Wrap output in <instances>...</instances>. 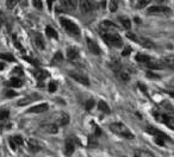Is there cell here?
Segmentation results:
<instances>
[{"label": "cell", "mask_w": 174, "mask_h": 157, "mask_svg": "<svg viewBox=\"0 0 174 157\" xmlns=\"http://www.w3.org/2000/svg\"><path fill=\"white\" fill-rule=\"evenodd\" d=\"M110 130L113 133H116V134L120 136V137H123V138H126V139H133L135 138V136L132 134V132L124 124H122V123H113V124L110 125Z\"/></svg>", "instance_id": "cell-1"}, {"label": "cell", "mask_w": 174, "mask_h": 157, "mask_svg": "<svg viewBox=\"0 0 174 157\" xmlns=\"http://www.w3.org/2000/svg\"><path fill=\"white\" fill-rule=\"evenodd\" d=\"M102 37L111 46L120 48L123 45V40L117 32H102Z\"/></svg>", "instance_id": "cell-2"}, {"label": "cell", "mask_w": 174, "mask_h": 157, "mask_svg": "<svg viewBox=\"0 0 174 157\" xmlns=\"http://www.w3.org/2000/svg\"><path fill=\"white\" fill-rule=\"evenodd\" d=\"M61 25H62V28L66 30V32L68 33V35H70L73 37H78L80 35L79 26L75 23H73L72 20L67 19V18H61Z\"/></svg>", "instance_id": "cell-3"}, {"label": "cell", "mask_w": 174, "mask_h": 157, "mask_svg": "<svg viewBox=\"0 0 174 157\" xmlns=\"http://www.w3.org/2000/svg\"><path fill=\"white\" fill-rule=\"evenodd\" d=\"M172 11L169 7L167 6H161V5H156V6H151L150 9H148V15H169Z\"/></svg>", "instance_id": "cell-4"}, {"label": "cell", "mask_w": 174, "mask_h": 157, "mask_svg": "<svg viewBox=\"0 0 174 157\" xmlns=\"http://www.w3.org/2000/svg\"><path fill=\"white\" fill-rule=\"evenodd\" d=\"M79 6L82 13H90L97 7V5L91 0H79Z\"/></svg>", "instance_id": "cell-5"}, {"label": "cell", "mask_w": 174, "mask_h": 157, "mask_svg": "<svg viewBox=\"0 0 174 157\" xmlns=\"http://www.w3.org/2000/svg\"><path fill=\"white\" fill-rule=\"evenodd\" d=\"M62 9H57V12H72L76 9L78 6V0H62Z\"/></svg>", "instance_id": "cell-6"}, {"label": "cell", "mask_w": 174, "mask_h": 157, "mask_svg": "<svg viewBox=\"0 0 174 157\" xmlns=\"http://www.w3.org/2000/svg\"><path fill=\"white\" fill-rule=\"evenodd\" d=\"M154 115H155V118H156L157 121L165 123V124L168 126L169 129L174 130V118L169 117V115H167V114H157V113H155Z\"/></svg>", "instance_id": "cell-7"}, {"label": "cell", "mask_w": 174, "mask_h": 157, "mask_svg": "<svg viewBox=\"0 0 174 157\" xmlns=\"http://www.w3.org/2000/svg\"><path fill=\"white\" fill-rule=\"evenodd\" d=\"M69 76H70L72 79H74L76 82L81 83V85H84V86H88V85H90V80H88V78L85 76L84 74L75 73V72H70V73H69Z\"/></svg>", "instance_id": "cell-8"}, {"label": "cell", "mask_w": 174, "mask_h": 157, "mask_svg": "<svg viewBox=\"0 0 174 157\" xmlns=\"http://www.w3.org/2000/svg\"><path fill=\"white\" fill-rule=\"evenodd\" d=\"M100 32H117V28L113 23L109 20H104L100 24Z\"/></svg>", "instance_id": "cell-9"}, {"label": "cell", "mask_w": 174, "mask_h": 157, "mask_svg": "<svg viewBox=\"0 0 174 157\" xmlns=\"http://www.w3.org/2000/svg\"><path fill=\"white\" fill-rule=\"evenodd\" d=\"M86 42H87V46H88L90 52H92L93 55H100L102 50H100L99 45L94 42V40L91 39V38H86Z\"/></svg>", "instance_id": "cell-10"}, {"label": "cell", "mask_w": 174, "mask_h": 157, "mask_svg": "<svg viewBox=\"0 0 174 157\" xmlns=\"http://www.w3.org/2000/svg\"><path fill=\"white\" fill-rule=\"evenodd\" d=\"M39 98H41V97H39L38 94L33 93V94H31V95H28V97L23 98L22 100H19V101H18V106H25V105L30 104V102H32V101H35V100H38Z\"/></svg>", "instance_id": "cell-11"}, {"label": "cell", "mask_w": 174, "mask_h": 157, "mask_svg": "<svg viewBox=\"0 0 174 157\" xmlns=\"http://www.w3.org/2000/svg\"><path fill=\"white\" fill-rule=\"evenodd\" d=\"M147 68H149V69H162V68L165 67L163 66V62H161V61H157L155 58H150L149 62H147L144 64Z\"/></svg>", "instance_id": "cell-12"}, {"label": "cell", "mask_w": 174, "mask_h": 157, "mask_svg": "<svg viewBox=\"0 0 174 157\" xmlns=\"http://www.w3.org/2000/svg\"><path fill=\"white\" fill-rule=\"evenodd\" d=\"M75 150V145H74V142H73L72 138H68L66 140V145H64V152L67 156H72L73 152Z\"/></svg>", "instance_id": "cell-13"}, {"label": "cell", "mask_w": 174, "mask_h": 157, "mask_svg": "<svg viewBox=\"0 0 174 157\" xmlns=\"http://www.w3.org/2000/svg\"><path fill=\"white\" fill-rule=\"evenodd\" d=\"M41 129L46 133H57L58 132V126L56 124H43Z\"/></svg>", "instance_id": "cell-14"}, {"label": "cell", "mask_w": 174, "mask_h": 157, "mask_svg": "<svg viewBox=\"0 0 174 157\" xmlns=\"http://www.w3.org/2000/svg\"><path fill=\"white\" fill-rule=\"evenodd\" d=\"M49 108L48 104H41V105H37L35 107H31L30 110L28 111V113H43Z\"/></svg>", "instance_id": "cell-15"}, {"label": "cell", "mask_w": 174, "mask_h": 157, "mask_svg": "<svg viewBox=\"0 0 174 157\" xmlns=\"http://www.w3.org/2000/svg\"><path fill=\"white\" fill-rule=\"evenodd\" d=\"M148 132L155 136V138L162 139V140H167V139H168V137H167V136H166L165 133H162L161 131H159V130H156L155 127H148Z\"/></svg>", "instance_id": "cell-16"}, {"label": "cell", "mask_w": 174, "mask_h": 157, "mask_svg": "<svg viewBox=\"0 0 174 157\" xmlns=\"http://www.w3.org/2000/svg\"><path fill=\"white\" fill-rule=\"evenodd\" d=\"M69 123V115L66 113H61L57 118V126H66Z\"/></svg>", "instance_id": "cell-17"}, {"label": "cell", "mask_w": 174, "mask_h": 157, "mask_svg": "<svg viewBox=\"0 0 174 157\" xmlns=\"http://www.w3.org/2000/svg\"><path fill=\"white\" fill-rule=\"evenodd\" d=\"M67 57H68L69 60H72V61L78 58L79 57V50L74 46L68 48V49H67Z\"/></svg>", "instance_id": "cell-18"}, {"label": "cell", "mask_w": 174, "mask_h": 157, "mask_svg": "<svg viewBox=\"0 0 174 157\" xmlns=\"http://www.w3.org/2000/svg\"><path fill=\"white\" fill-rule=\"evenodd\" d=\"M136 42H138L139 44H141L142 46H144V48H148V49H150V48H154V43L151 42L150 39H148V38H144V37L137 38Z\"/></svg>", "instance_id": "cell-19"}, {"label": "cell", "mask_w": 174, "mask_h": 157, "mask_svg": "<svg viewBox=\"0 0 174 157\" xmlns=\"http://www.w3.org/2000/svg\"><path fill=\"white\" fill-rule=\"evenodd\" d=\"M117 75H118V78L120 80L124 81V82H128V81L130 80V74H129V72H126L124 69H120L119 72H117Z\"/></svg>", "instance_id": "cell-20"}, {"label": "cell", "mask_w": 174, "mask_h": 157, "mask_svg": "<svg viewBox=\"0 0 174 157\" xmlns=\"http://www.w3.org/2000/svg\"><path fill=\"white\" fill-rule=\"evenodd\" d=\"M29 150L32 152H37V151L41 150V146H39V144L35 139H30L29 140Z\"/></svg>", "instance_id": "cell-21"}, {"label": "cell", "mask_w": 174, "mask_h": 157, "mask_svg": "<svg viewBox=\"0 0 174 157\" xmlns=\"http://www.w3.org/2000/svg\"><path fill=\"white\" fill-rule=\"evenodd\" d=\"M163 66L165 67H168L171 69L174 70V55H171V56H167L163 61Z\"/></svg>", "instance_id": "cell-22"}, {"label": "cell", "mask_w": 174, "mask_h": 157, "mask_svg": "<svg viewBox=\"0 0 174 157\" xmlns=\"http://www.w3.org/2000/svg\"><path fill=\"white\" fill-rule=\"evenodd\" d=\"M119 22L120 24L123 25V28L126 29V30H129L131 28V22H130V19L129 18H126V17H119Z\"/></svg>", "instance_id": "cell-23"}, {"label": "cell", "mask_w": 174, "mask_h": 157, "mask_svg": "<svg viewBox=\"0 0 174 157\" xmlns=\"http://www.w3.org/2000/svg\"><path fill=\"white\" fill-rule=\"evenodd\" d=\"M150 56H148V55H142V54H138V55L136 56V60H137V62H139L141 64H145L147 62H149L150 61Z\"/></svg>", "instance_id": "cell-24"}, {"label": "cell", "mask_w": 174, "mask_h": 157, "mask_svg": "<svg viewBox=\"0 0 174 157\" xmlns=\"http://www.w3.org/2000/svg\"><path fill=\"white\" fill-rule=\"evenodd\" d=\"M35 43H36L37 48H39V49H44V40H43V37L41 35H38V33H36V35H35Z\"/></svg>", "instance_id": "cell-25"}, {"label": "cell", "mask_w": 174, "mask_h": 157, "mask_svg": "<svg viewBox=\"0 0 174 157\" xmlns=\"http://www.w3.org/2000/svg\"><path fill=\"white\" fill-rule=\"evenodd\" d=\"M135 157H154V155L149 151H145V150H136Z\"/></svg>", "instance_id": "cell-26"}, {"label": "cell", "mask_w": 174, "mask_h": 157, "mask_svg": "<svg viewBox=\"0 0 174 157\" xmlns=\"http://www.w3.org/2000/svg\"><path fill=\"white\" fill-rule=\"evenodd\" d=\"M98 108L102 112H104V113H110L111 111H110V107L108 106V104L106 102H104V101H99V104H98Z\"/></svg>", "instance_id": "cell-27"}, {"label": "cell", "mask_w": 174, "mask_h": 157, "mask_svg": "<svg viewBox=\"0 0 174 157\" xmlns=\"http://www.w3.org/2000/svg\"><path fill=\"white\" fill-rule=\"evenodd\" d=\"M45 32H46V36L50 37V38H57V35H56V31L51 28V26H46L45 28Z\"/></svg>", "instance_id": "cell-28"}, {"label": "cell", "mask_w": 174, "mask_h": 157, "mask_svg": "<svg viewBox=\"0 0 174 157\" xmlns=\"http://www.w3.org/2000/svg\"><path fill=\"white\" fill-rule=\"evenodd\" d=\"M7 85L9 86H11V87H21L22 86V81L19 80V79H17V78H15V79H11L9 82H7Z\"/></svg>", "instance_id": "cell-29"}, {"label": "cell", "mask_w": 174, "mask_h": 157, "mask_svg": "<svg viewBox=\"0 0 174 157\" xmlns=\"http://www.w3.org/2000/svg\"><path fill=\"white\" fill-rule=\"evenodd\" d=\"M35 75H36V78H37L39 81H42V80H44V79L48 78V73H46L45 70H37V72L35 73Z\"/></svg>", "instance_id": "cell-30"}, {"label": "cell", "mask_w": 174, "mask_h": 157, "mask_svg": "<svg viewBox=\"0 0 174 157\" xmlns=\"http://www.w3.org/2000/svg\"><path fill=\"white\" fill-rule=\"evenodd\" d=\"M0 60H5L9 62H15V57L11 54H0Z\"/></svg>", "instance_id": "cell-31"}, {"label": "cell", "mask_w": 174, "mask_h": 157, "mask_svg": "<svg viewBox=\"0 0 174 157\" xmlns=\"http://www.w3.org/2000/svg\"><path fill=\"white\" fill-rule=\"evenodd\" d=\"M109 7H110V11L111 12H116L117 9H118V0H110Z\"/></svg>", "instance_id": "cell-32"}, {"label": "cell", "mask_w": 174, "mask_h": 157, "mask_svg": "<svg viewBox=\"0 0 174 157\" xmlns=\"http://www.w3.org/2000/svg\"><path fill=\"white\" fill-rule=\"evenodd\" d=\"M9 115H10V112L7 110H0V121H3V120H6V119H9Z\"/></svg>", "instance_id": "cell-33"}, {"label": "cell", "mask_w": 174, "mask_h": 157, "mask_svg": "<svg viewBox=\"0 0 174 157\" xmlns=\"http://www.w3.org/2000/svg\"><path fill=\"white\" fill-rule=\"evenodd\" d=\"M151 0H138L137 1V9H143L147 5H148Z\"/></svg>", "instance_id": "cell-34"}, {"label": "cell", "mask_w": 174, "mask_h": 157, "mask_svg": "<svg viewBox=\"0 0 174 157\" xmlns=\"http://www.w3.org/2000/svg\"><path fill=\"white\" fill-rule=\"evenodd\" d=\"M12 140L15 142L16 145H22L23 144V137L22 136H15V137H12Z\"/></svg>", "instance_id": "cell-35"}, {"label": "cell", "mask_w": 174, "mask_h": 157, "mask_svg": "<svg viewBox=\"0 0 174 157\" xmlns=\"http://www.w3.org/2000/svg\"><path fill=\"white\" fill-rule=\"evenodd\" d=\"M19 3V0H7V3H6V5H7V9L12 10V9H15V6L16 4Z\"/></svg>", "instance_id": "cell-36"}, {"label": "cell", "mask_w": 174, "mask_h": 157, "mask_svg": "<svg viewBox=\"0 0 174 157\" xmlns=\"http://www.w3.org/2000/svg\"><path fill=\"white\" fill-rule=\"evenodd\" d=\"M32 4H33V6H35L36 9H38V10H42V7H43L42 0H32Z\"/></svg>", "instance_id": "cell-37"}, {"label": "cell", "mask_w": 174, "mask_h": 157, "mask_svg": "<svg viewBox=\"0 0 174 157\" xmlns=\"http://www.w3.org/2000/svg\"><path fill=\"white\" fill-rule=\"evenodd\" d=\"M94 107V100H87V102H86V110L87 111H91L92 108Z\"/></svg>", "instance_id": "cell-38"}, {"label": "cell", "mask_w": 174, "mask_h": 157, "mask_svg": "<svg viewBox=\"0 0 174 157\" xmlns=\"http://www.w3.org/2000/svg\"><path fill=\"white\" fill-rule=\"evenodd\" d=\"M56 88H57V86H56L55 82H50L49 86H48V89H49L50 93H54V92L56 91Z\"/></svg>", "instance_id": "cell-39"}, {"label": "cell", "mask_w": 174, "mask_h": 157, "mask_svg": "<svg viewBox=\"0 0 174 157\" xmlns=\"http://www.w3.org/2000/svg\"><path fill=\"white\" fill-rule=\"evenodd\" d=\"M130 52H131V48H130V46H126V48H125V49L123 50V52H122V55H123V56H128V55H129V54H130Z\"/></svg>", "instance_id": "cell-40"}, {"label": "cell", "mask_w": 174, "mask_h": 157, "mask_svg": "<svg viewBox=\"0 0 174 157\" xmlns=\"http://www.w3.org/2000/svg\"><path fill=\"white\" fill-rule=\"evenodd\" d=\"M4 23H5V16H4L3 12H0V29H1V26L4 25Z\"/></svg>", "instance_id": "cell-41"}, {"label": "cell", "mask_w": 174, "mask_h": 157, "mask_svg": "<svg viewBox=\"0 0 174 157\" xmlns=\"http://www.w3.org/2000/svg\"><path fill=\"white\" fill-rule=\"evenodd\" d=\"M17 93L16 92H12V91H7L6 92V97L7 98H13V97H16Z\"/></svg>", "instance_id": "cell-42"}, {"label": "cell", "mask_w": 174, "mask_h": 157, "mask_svg": "<svg viewBox=\"0 0 174 157\" xmlns=\"http://www.w3.org/2000/svg\"><path fill=\"white\" fill-rule=\"evenodd\" d=\"M62 58H63V57H62V54H61V52H60V51L55 54V60H58V61H62Z\"/></svg>", "instance_id": "cell-43"}, {"label": "cell", "mask_w": 174, "mask_h": 157, "mask_svg": "<svg viewBox=\"0 0 174 157\" xmlns=\"http://www.w3.org/2000/svg\"><path fill=\"white\" fill-rule=\"evenodd\" d=\"M13 38H15V43H16V46L18 48V49H21V50H23V51H24V49H23V46H22L21 44H19V43H18V40L16 39V37H13Z\"/></svg>", "instance_id": "cell-44"}, {"label": "cell", "mask_w": 174, "mask_h": 157, "mask_svg": "<svg viewBox=\"0 0 174 157\" xmlns=\"http://www.w3.org/2000/svg\"><path fill=\"white\" fill-rule=\"evenodd\" d=\"M10 145H11V148H12V149H13V150H16V149H17V148H16V146H17V145H16V144H15V142H13V140H12V138H11V139H10Z\"/></svg>", "instance_id": "cell-45"}, {"label": "cell", "mask_w": 174, "mask_h": 157, "mask_svg": "<svg viewBox=\"0 0 174 157\" xmlns=\"http://www.w3.org/2000/svg\"><path fill=\"white\" fill-rule=\"evenodd\" d=\"M46 1H48V7H49V10H50L51 6H52V3H54L55 0H46Z\"/></svg>", "instance_id": "cell-46"}, {"label": "cell", "mask_w": 174, "mask_h": 157, "mask_svg": "<svg viewBox=\"0 0 174 157\" xmlns=\"http://www.w3.org/2000/svg\"><path fill=\"white\" fill-rule=\"evenodd\" d=\"M96 133H97V134H100V133H102V131H100V129H99L98 126L96 127Z\"/></svg>", "instance_id": "cell-47"}, {"label": "cell", "mask_w": 174, "mask_h": 157, "mask_svg": "<svg viewBox=\"0 0 174 157\" xmlns=\"http://www.w3.org/2000/svg\"><path fill=\"white\" fill-rule=\"evenodd\" d=\"M4 67H5L4 63H0V69H4Z\"/></svg>", "instance_id": "cell-48"}]
</instances>
